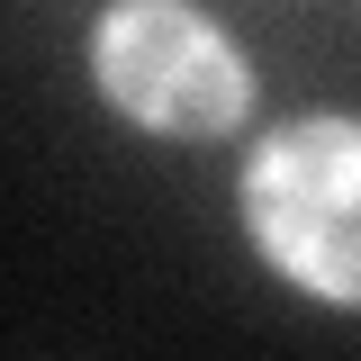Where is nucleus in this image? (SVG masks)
Masks as SVG:
<instances>
[{"mask_svg": "<svg viewBox=\"0 0 361 361\" xmlns=\"http://www.w3.org/2000/svg\"><path fill=\"white\" fill-rule=\"evenodd\" d=\"M244 235L298 298L361 307V118H289L244 163Z\"/></svg>", "mask_w": 361, "mask_h": 361, "instance_id": "f257e3e1", "label": "nucleus"}, {"mask_svg": "<svg viewBox=\"0 0 361 361\" xmlns=\"http://www.w3.org/2000/svg\"><path fill=\"white\" fill-rule=\"evenodd\" d=\"M90 82L145 135H235L253 109V73L217 18L180 0H118L90 18Z\"/></svg>", "mask_w": 361, "mask_h": 361, "instance_id": "f03ea898", "label": "nucleus"}]
</instances>
